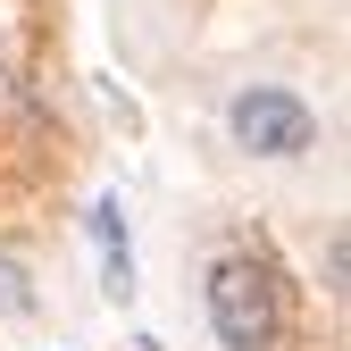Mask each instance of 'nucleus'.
I'll use <instances>...</instances> for the list:
<instances>
[{
  "mask_svg": "<svg viewBox=\"0 0 351 351\" xmlns=\"http://www.w3.org/2000/svg\"><path fill=\"white\" fill-rule=\"evenodd\" d=\"M0 310H34V293H25V268H17V259H0Z\"/></svg>",
  "mask_w": 351,
  "mask_h": 351,
  "instance_id": "obj_4",
  "label": "nucleus"
},
{
  "mask_svg": "<svg viewBox=\"0 0 351 351\" xmlns=\"http://www.w3.org/2000/svg\"><path fill=\"white\" fill-rule=\"evenodd\" d=\"M209 326L226 351H268L276 343V285L259 259H217L209 268Z\"/></svg>",
  "mask_w": 351,
  "mask_h": 351,
  "instance_id": "obj_1",
  "label": "nucleus"
},
{
  "mask_svg": "<svg viewBox=\"0 0 351 351\" xmlns=\"http://www.w3.org/2000/svg\"><path fill=\"white\" fill-rule=\"evenodd\" d=\"M226 125H234V143H243V151H259V159H301V151L318 143V117H310V101L276 93V84L243 93V101L226 109Z\"/></svg>",
  "mask_w": 351,
  "mask_h": 351,
  "instance_id": "obj_2",
  "label": "nucleus"
},
{
  "mask_svg": "<svg viewBox=\"0 0 351 351\" xmlns=\"http://www.w3.org/2000/svg\"><path fill=\"white\" fill-rule=\"evenodd\" d=\"M93 234H101V259H109V285L125 293L134 285V259H125V209L117 201H93Z\"/></svg>",
  "mask_w": 351,
  "mask_h": 351,
  "instance_id": "obj_3",
  "label": "nucleus"
}]
</instances>
